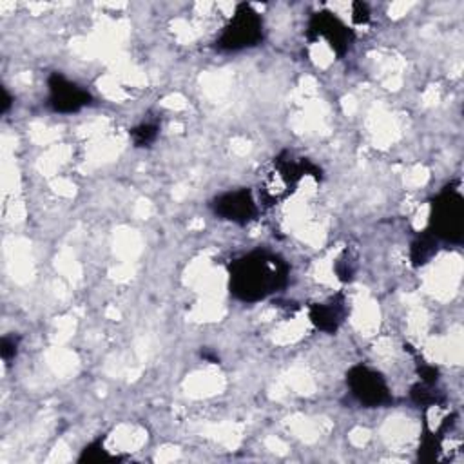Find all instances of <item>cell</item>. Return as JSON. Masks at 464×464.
<instances>
[{
  "label": "cell",
  "mask_w": 464,
  "mask_h": 464,
  "mask_svg": "<svg viewBox=\"0 0 464 464\" xmlns=\"http://www.w3.org/2000/svg\"><path fill=\"white\" fill-rule=\"evenodd\" d=\"M230 294L241 301L256 303L281 290L288 281L286 261L268 250H252L230 265Z\"/></svg>",
  "instance_id": "1"
},
{
  "label": "cell",
  "mask_w": 464,
  "mask_h": 464,
  "mask_svg": "<svg viewBox=\"0 0 464 464\" xmlns=\"http://www.w3.org/2000/svg\"><path fill=\"white\" fill-rule=\"evenodd\" d=\"M310 174L321 178V169L310 160L294 158L290 152H281L274 158L259 181V201L265 207H274L288 199L299 187L301 179Z\"/></svg>",
  "instance_id": "2"
},
{
  "label": "cell",
  "mask_w": 464,
  "mask_h": 464,
  "mask_svg": "<svg viewBox=\"0 0 464 464\" xmlns=\"http://www.w3.org/2000/svg\"><path fill=\"white\" fill-rule=\"evenodd\" d=\"M430 232L437 239L460 243L464 236V198L459 188L446 187L431 201Z\"/></svg>",
  "instance_id": "3"
},
{
  "label": "cell",
  "mask_w": 464,
  "mask_h": 464,
  "mask_svg": "<svg viewBox=\"0 0 464 464\" xmlns=\"http://www.w3.org/2000/svg\"><path fill=\"white\" fill-rule=\"evenodd\" d=\"M263 40V20L250 4H239L230 22L223 27L216 47L221 51H241Z\"/></svg>",
  "instance_id": "4"
},
{
  "label": "cell",
  "mask_w": 464,
  "mask_h": 464,
  "mask_svg": "<svg viewBox=\"0 0 464 464\" xmlns=\"http://www.w3.org/2000/svg\"><path fill=\"white\" fill-rule=\"evenodd\" d=\"M346 384L353 399L366 408L382 406L392 401V393L384 377L366 364L352 366L346 373Z\"/></svg>",
  "instance_id": "5"
},
{
  "label": "cell",
  "mask_w": 464,
  "mask_h": 464,
  "mask_svg": "<svg viewBox=\"0 0 464 464\" xmlns=\"http://www.w3.org/2000/svg\"><path fill=\"white\" fill-rule=\"evenodd\" d=\"M306 36L312 42L323 38L337 56H343L353 42V31L330 11H319L310 16Z\"/></svg>",
  "instance_id": "6"
},
{
  "label": "cell",
  "mask_w": 464,
  "mask_h": 464,
  "mask_svg": "<svg viewBox=\"0 0 464 464\" xmlns=\"http://www.w3.org/2000/svg\"><path fill=\"white\" fill-rule=\"evenodd\" d=\"M47 87H49L47 105L54 112H62V114L76 112V111L83 109L85 105H89L92 100L85 89H82L74 82L67 80L60 72H53L49 76Z\"/></svg>",
  "instance_id": "7"
},
{
  "label": "cell",
  "mask_w": 464,
  "mask_h": 464,
  "mask_svg": "<svg viewBox=\"0 0 464 464\" xmlns=\"http://www.w3.org/2000/svg\"><path fill=\"white\" fill-rule=\"evenodd\" d=\"M210 207L216 216L236 225H246L257 214V203L254 201V196L248 188L223 192L218 198H214Z\"/></svg>",
  "instance_id": "8"
},
{
  "label": "cell",
  "mask_w": 464,
  "mask_h": 464,
  "mask_svg": "<svg viewBox=\"0 0 464 464\" xmlns=\"http://www.w3.org/2000/svg\"><path fill=\"white\" fill-rule=\"evenodd\" d=\"M344 317H346V301L341 294L310 306L312 323L326 334H334L341 326Z\"/></svg>",
  "instance_id": "9"
},
{
  "label": "cell",
  "mask_w": 464,
  "mask_h": 464,
  "mask_svg": "<svg viewBox=\"0 0 464 464\" xmlns=\"http://www.w3.org/2000/svg\"><path fill=\"white\" fill-rule=\"evenodd\" d=\"M437 252V237L428 232L419 236L413 243H411V261L415 266L424 265L430 261V257Z\"/></svg>",
  "instance_id": "10"
},
{
  "label": "cell",
  "mask_w": 464,
  "mask_h": 464,
  "mask_svg": "<svg viewBox=\"0 0 464 464\" xmlns=\"http://www.w3.org/2000/svg\"><path fill=\"white\" fill-rule=\"evenodd\" d=\"M160 127L156 123H140L138 127L130 129V138L136 147H147L158 138Z\"/></svg>",
  "instance_id": "11"
},
{
  "label": "cell",
  "mask_w": 464,
  "mask_h": 464,
  "mask_svg": "<svg viewBox=\"0 0 464 464\" xmlns=\"http://www.w3.org/2000/svg\"><path fill=\"white\" fill-rule=\"evenodd\" d=\"M0 352H2V359L9 361L16 355L18 352V337L14 335H4L2 343H0Z\"/></svg>",
  "instance_id": "12"
},
{
  "label": "cell",
  "mask_w": 464,
  "mask_h": 464,
  "mask_svg": "<svg viewBox=\"0 0 464 464\" xmlns=\"http://www.w3.org/2000/svg\"><path fill=\"white\" fill-rule=\"evenodd\" d=\"M353 20L357 24H366L368 18H370V11H368V5L362 4V2H353Z\"/></svg>",
  "instance_id": "13"
},
{
  "label": "cell",
  "mask_w": 464,
  "mask_h": 464,
  "mask_svg": "<svg viewBox=\"0 0 464 464\" xmlns=\"http://www.w3.org/2000/svg\"><path fill=\"white\" fill-rule=\"evenodd\" d=\"M9 105H11V96L5 89H2V112H7Z\"/></svg>",
  "instance_id": "14"
}]
</instances>
